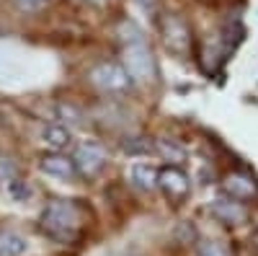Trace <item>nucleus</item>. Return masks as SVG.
Returning <instances> with one entry per match:
<instances>
[{"label":"nucleus","instance_id":"obj_1","mask_svg":"<svg viewBox=\"0 0 258 256\" xmlns=\"http://www.w3.org/2000/svg\"><path fill=\"white\" fill-rule=\"evenodd\" d=\"M41 230L57 243H75L80 236V223L83 212L75 202L68 199H52L44 210H41Z\"/></svg>","mask_w":258,"mask_h":256},{"label":"nucleus","instance_id":"obj_2","mask_svg":"<svg viewBox=\"0 0 258 256\" xmlns=\"http://www.w3.org/2000/svg\"><path fill=\"white\" fill-rule=\"evenodd\" d=\"M121 68L126 70L129 80H135V83H145L153 78L155 62H153V52L147 49L145 41H140V44H124Z\"/></svg>","mask_w":258,"mask_h":256},{"label":"nucleus","instance_id":"obj_3","mask_svg":"<svg viewBox=\"0 0 258 256\" xmlns=\"http://www.w3.org/2000/svg\"><path fill=\"white\" fill-rule=\"evenodd\" d=\"M73 163L78 168V174L83 176H96L98 171L109 163V153L101 142H93V140H85L75 147L73 153Z\"/></svg>","mask_w":258,"mask_h":256},{"label":"nucleus","instance_id":"obj_4","mask_svg":"<svg viewBox=\"0 0 258 256\" xmlns=\"http://www.w3.org/2000/svg\"><path fill=\"white\" fill-rule=\"evenodd\" d=\"M91 83L103 93H121L129 88L132 80H129L126 70L116 65V62H101V65L91 70Z\"/></svg>","mask_w":258,"mask_h":256},{"label":"nucleus","instance_id":"obj_5","mask_svg":"<svg viewBox=\"0 0 258 256\" xmlns=\"http://www.w3.org/2000/svg\"><path fill=\"white\" fill-rule=\"evenodd\" d=\"M209 212L225 225H240L248 220V210L243 207V202L232 199V197H217L209 204Z\"/></svg>","mask_w":258,"mask_h":256},{"label":"nucleus","instance_id":"obj_6","mask_svg":"<svg viewBox=\"0 0 258 256\" xmlns=\"http://www.w3.org/2000/svg\"><path fill=\"white\" fill-rule=\"evenodd\" d=\"M158 186L165 191V197H170V199H183V197L188 194V189H191V181H188V176L183 174L181 168L170 166V168H163V171H160Z\"/></svg>","mask_w":258,"mask_h":256},{"label":"nucleus","instance_id":"obj_7","mask_svg":"<svg viewBox=\"0 0 258 256\" xmlns=\"http://www.w3.org/2000/svg\"><path fill=\"white\" fill-rule=\"evenodd\" d=\"M163 39H165V44H168L170 49H173V52L183 55V52L188 49L191 34H188V26L183 24L181 18L168 16V18L163 21Z\"/></svg>","mask_w":258,"mask_h":256},{"label":"nucleus","instance_id":"obj_8","mask_svg":"<svg viewBox=\"0 0 258 256\" xmlns=\"http://www.w3.org/2000/svg\"><path fill=\"white\" fill-rule=\"evenodd\" d=\"M225 191H227V197H232V199H253L255 194H258V184H255V179L250 176V174H243V171H235V174H230L227 179H225Z\"/></svg>","mask_w":258,"mask_h":256},{"label":"nucleus","instance_id":"obj_9","mask_svg":"<svg viewBox=\"0 0 258 256\" xmlns=\"http://www.w3.org/2000/svg\"><path fill=\"white\" fill-rule=\"evenodd\" d=\"M41 171L49 174V176H54V179H62V181H68V179H73L78 174L73 158L62 156V153H49V156L41 158Z\"/></svg>","mask_w":258,"mask_h":256},{"label":"nucleus","instance_id":"obj_10","mask_svg":"<svg viewBox=\"0 0 258 256\" xmlns=\"http://www.w3.org/2000/svg\"><path fill=\"white\" fill-rule=\"evenodd\" d=\"M158 176H160V171H155L150 163H135L132 168H129V179H132V184L145 189V191L158 186Z\"/></svg>","mask_w":258,"mask_h":256},{"label":"nucleus","instance_id":"obj_11","mask_svg":"<svg viewBox=\"0 0 258 256\" xmlns=\"http://www.w3.org/2000/svg\"><path fill=\"white\" fill-rule=\"evenodd\" d=\"M41 137H44V142L52 147V150H62L64 145H70L73 135H70V127L64 124H47L44 130H41Z\"/></svg>","mask_w":258,"mask_h":256},{"label":"nucleus","instance_id":"obj_12","mask_svg":"<svg viewBox=\"0 0 258 256\" xmlns=\"http://www.w3.org/2000/svg\"><path fill=\"white\" fill-rule=\"evenodd\" d=\"M26 251V238L16 230H0V256H21Z\"/></svg>","mask_w":258,"mask_h":256},{"label":"nucleus","instance_id":"obj_13","mask_svg":"<svg viewBox=\"0 0 258 256\" xmlns=\"http://www.w3.org/2000/svg\"><path fill=\"white\" fill-rule=\"evenodd\" d=\"M121 150L126 156H145V153L153 150V140L150 137H126L121 142Z\"/></svg>","mask_w":258,"mask_h":256},{"label":"nucleus","instance_id":"obj_14","mask_svg":"<svg viewBox=\"0 0 258 256\" xmlns=\"http://www.w3.org/2000/svg\"><path fill=\"white\" fill-rule=\"evenodd\" d=\"M119 36L124 39V44H140V41H145V36H142V31L135 21H121Z\"/></svg>","mask_w":258,"mask_h":256},{"label":"nucleus","instance_id":"obj_15","mask_svg":"<svg viewBox=\"0 0 258 256\" xmlns=\"http://www.w3.org/2000/svg\"><path fill=\"white\" fill-rule=\"evenodd\" d=\"M197 256H230V251L220 241H202L197 246Z\"/></svg>","mask_w":258,"mask_h":256},{"label":"nucleus","instance_id":"obj_16","mask_svg":"<svg viewBox=\"0 0 258 256\" xmlns=\"http://www.w3.org/2000/svg\"><path fill=\"white\" fill-rule=\"evenodd\" d=\"M158 147H160V153H163L165 158H173V161H181V158H183V150H181V147L173 145V142H168V140H160Z\"/></svg>","mask_w":258,"mask_h":256},{"label":"nucleus","instance_id":"obj_17","mask_svg":"<svg viewBox=\"0 0 258 256\" xmlns=\"http://www.w3.org/2000/svg\"><path fill=\"white\" fill-rule=\"evenodd\" d=\"M13 3L21 8V11H26V13H34V11H41L49 0H13Z\"/></svg>","mask_w":258,"mask_h":256},{"label":"nucleus","instance_id":"obj_18","mask_svg":"<svg viewBox=\"0 0 258 256\" xmlns=\"http://www.w3.org/2000/svg\"><path fill=\"white\" fill-rule=\"evenodd\" d=\"M8 191H11L16 199H26V197H29V186H26V184H21L18 179L8 181Z\"/></svg>","mask_w":258,"mask_h":256},{"label":"nucleus","instance_id":"obj_19","mask_svg":"<svg viewBox=\"0 0 258 256\" xmlns=\"http://www.w3.org/2000/svg\"><path fill=\"white\" fill-rule=\"evenodd\" d=\"M59 114L64 117V122H70V124H80V119H83L75 106H59Z\"/></svg>","mask_w":258,"mask_h":256}]
</instances>
